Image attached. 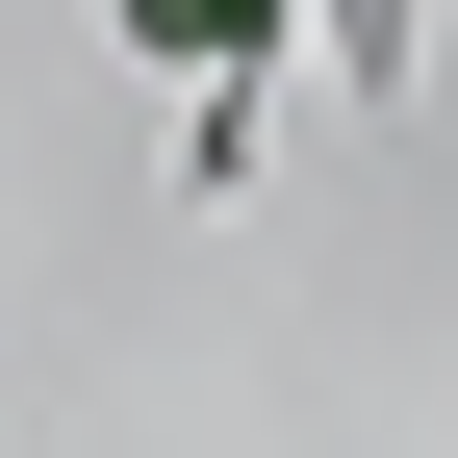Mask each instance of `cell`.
<instances>
[{
  "instance_id": "1",
  "label": "cell",
  "mask_w": 458,
  "mask_h": 458,
  "mask_svg": "<svg viewBox=\"0 0 458 458\" xmlns=\"http://www.w3.org/2000/svg\"><path fill=\"white\" fill-rule=\"evenodd\" d=\"M102 26H128V51H179V77H255V51H280V0H102Z\"/></svg>"
}]
</instances>
